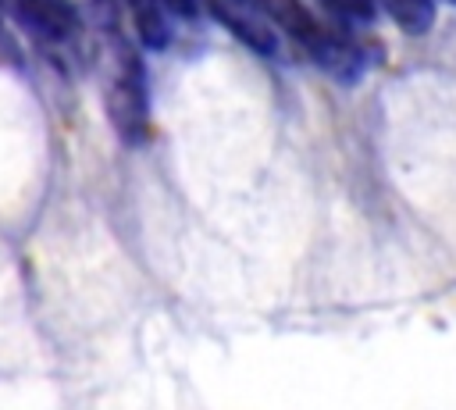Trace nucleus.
<instances>
[{
    "label": "nucleus",
    "instance_id": "f257e3e1",
    "mask_svg": "<svg viewBox=\"0 0 456 410\" xmlns=\"http://www.w3.org/2000/svg\"><path fill=\"white\" fill-rule=\"evenodd\" d=\"M267 7L285 43H292L306 61H314L328 78L346 82V86L360 82L367 57L360 43L338 21L314 14L303 0H267Z\"/></svg>",
    "mask_w": 456,
    "mask_h": 410
},
{
    "label": "nucleus",
    "instance_id": "f03ea898",
    "mask_svg": "<svg viewBox=\"0 0 456 410\" xmlns=\"http://www.w3.org/2000/svg\"><path fill=\"white\" fill-rule=\"evenodd\" d=\"M103 111L114 135L125 146H142L150 139V96H146V68L142 57L118 36L110 46V68L103 75Z\"/></svg>",
    "mask_w": 456,
    "mask_h": 410
},
{
    "label": "nucleus",
    "instance_id": "7ed1b4c3",
    "mask_svg": "<svg viewBox=\"0 0 456 410\" xmlns=\"http://www.w3.org/2000/svg\"><path fill=\"white\" fill-rule=\"evenodd\" d=\"M210 14L253 53L260 57H278L285 46V36L278 32L267 0H207Z\"/></svg>",
    "mask_w": 456,
    "mask_h": 410
},
{
    "label": "nucleus",
    "instance_id": "20e7f679",
    "mask_svg": "<svg viewBox=\"0 0 456 410\" xmlns=\"http://www.w3.org/2000/svg\"><path fill=\"white\" fill-rule=\"evenodd\" d=\"M18 25L43 46H68L78 36V11L71 0H11Z\"/></svg>",
    "mask_w": 456,
    "mask_h": 410
},
{
    "label": "nucleus",
    "instance_id": "39448f33",
    "mask_svg": "<svg viewBox=\"0 0 456 410\" xmlns=\"http://www.w3.org/2000/svg\"><path fill=\"white\" fill-rule=\"evenodd\" d=\"M128 11H132V25L142 46L164 50L171 43V14L157 0H128Z\"/></svg>",
    "mask_w": 456,
    "mask_h": 410
},
{
    "label": "nucleus",
    "instance_id": "423d86ee",
    "mask_svg": "<svg viewBox=\"0 0 456 410\" xmlns=\"http://www.w3.org/2000/svg\"><path fill=\"white\" fill-rule=\"evenodd\" d=\"M374 7H381L392 25L406 36H424L435 29V18H438V7L435 0H374Z\"/></svg>",
    "mask_w": 456,
    "mask_h": 410
},
{
    "label": "nucleus",
    "instance_id": "0eeeda50",
    "mask_svg": "<svg viewBox=\"0 0 456 410\" xmlns=\"http://www.w3.org/2000/svg\"><path fill=\"white\" fill-rule=\"evenodd\" d=\"M321 4V11L331 18V21H346V25H367V21H374V14H378V7H374V0H317Z\"/></svg>",
    "mask_w": 456,
    "mask_h": 410
},
{
    "label": "nucleus",
    "instance_id": "6e6552de",
    "mask_svg": "<svg viewBox=\"0 0 456 410\" xmlns=\"http://www.w3.org/2000/svg\"><path fill=\"white\" fill-rule=\"evenodd\" d=\"M167 14H175V18H192L196 11H200V0H157Z\"/></svg>",
    "mask_w": 456,
    "mask_h": 410
},
{
    "label": "nucleus",
    "instance_id": "1a4fd4ad",
    "mask_svg": "<svg viewBox=\"0 0 456 410\" xmlns=\"http://www.w3.org/2000/svg\"><path fill=\"white\" fill-rule=\"evenodd\" d=\"M445 4H452V7H456V0H445Z\"/></svg>",
    "mask_w": 456,
    "mask_h": 410
}]
</instances>
